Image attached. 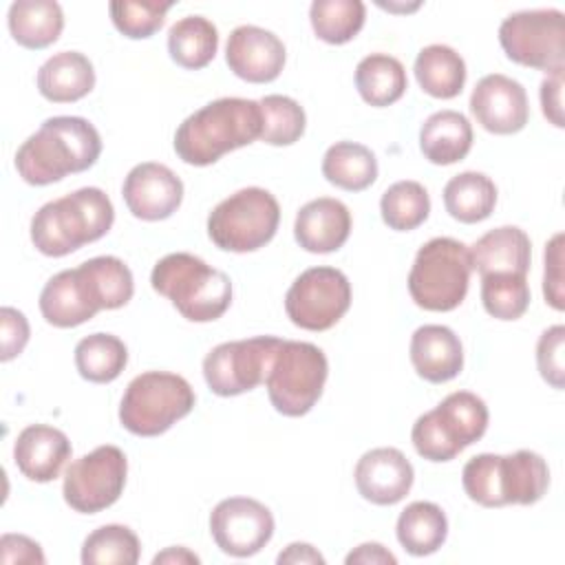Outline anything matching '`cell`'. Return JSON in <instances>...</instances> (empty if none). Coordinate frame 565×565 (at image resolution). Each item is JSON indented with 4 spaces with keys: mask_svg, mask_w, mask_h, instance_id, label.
<instances>
[{
    "mask_svg": "<svg viewBox=\"0 0 565 565\" xmlns=\"http://www.w3.org/2000/svg\"><path fill=\"white\" fill-rule=\"evenodd\" d=\"M121 196L132 216L141 221H163L183 201V181L163 163H137L124 179Z\"/></svg>",
    "mask_w": 565,
    "mask_h": 565,
    "instance_id": "ac0fdd59",
    "label": "cell"
},
{
    "mask_svg": "<svg viewBox=\"0 0 565 565\" xmlns=\"http://www.w3.org/2000/svg\"><path fill=\"white\" fill-rule=\"evenodd\" d=\"M102 154V137L84 117L57 115L22 141L15 152V170L31 185H49L66 174L84 172Z\"/></svg>",
    "mask_w": 565,
    "mask_h": 565,
    "instance_id": "7a4b0ae2",
    "label": "cell"
},
{
    "mask_svg": "<svg viewBox=\"0 0 565 565\" xmlns=\"http://www.w3.org/2000/svg\"><path fill=\"white\" fill-rule=\"evenodd\" d=\"M115 221V207L99 188H79L44 203L31 218V241L44 256H66L99 241Z\"/></svg>",
    "mask_w": 565,
    "mask_h": 565,
    "instance_id": "277c9868",
    "label": "cell"
},
{
    "mask_svg": "<svg viewBox=\"0 0 565 565\" xmlns=\"http://www.w3.org/2000/svg\"><path fill=\"white\" fill-rule=\"evenodd\" d=\"M358 492L375 505L399 503L415 479L413 466L397 448L384 446L366 450L353 470Z\"/></svg>",
    "mask_w": 565,
    "mask_h": 565,
    "instance_id": "ffe728a7",
    "label": "cell"
},
{
    "mask_svg": "<svg viewBox=\"0 0 565 565\" xmlns=\"http://www.w3.org/2000/svg\"><path fill=\"white\" fill-rule=\"evenodd\" d=\"M472 148V126L457 110H437L419 128V150L435 166L461 161Z\"/></svg>",
    "mask_w": 565,
    "mask_h": 565,
    "instance_id": "484cf974",
    "label": "cell"
},
{
    "mask_svg": "<svg viewBox=\"0 0 565 565\" xmlns=\"http://www.w3.org/2000/svg\"><path fill=\"white\" fill-rule=\"evenodd\" d=\"M355 88L366 104L375 108L391 106L408 88L406 71L397 57L371 53L355 66Z\"/></svg>",
    "mask_w": 565,
    "mask_h": 565,
    "instance_id": "4dcf8cb0",
    "label": "cell"
},
{
    "mask_svg": "<svg viewBox=\"0 0 565 565\" xmlns=\"http://www.w3.org/2000/svg\"><path fill=\"white\" fill-rule=\"evenodd\" d=\"M503 53L530 68L561 71L565 66V18L558 9L510 13L499 26Z\"/></svg>",
    "mask_w": 565,
    "mask_h": 565,
    "instance_id": "7c38bea8",
    "label": "cell"
},
{
    "mask_svg": "<svg viewBox=\"0 0 565 565\" xmlns=\"http://www.w3.org/2000/svg\"><path fill=\"white\" fill-rule=\"evenodd\" d=\"M152 563L154 565H159V563H170V565H179V563H201V558L194 554V552H190L188 547H181V545H177V547H168V550H163V552H159L154 558H152Z\"/></svg>",
    "mask_w": 565,
    "mask_h": 565,
    "instance_id": "c3c4849f",
    "label": "cell"
},
{
    "mask_svg": "<svg viewBox=\"0 0 565 565\" xmlns=\"http://www.w3.org/2000/svg\"><path fill=\"white\" fill-rule=\"evenodd\" d=\"M327 375L329 362L320 347L280 340L265 377L271 406L287 417L307 415L320 399Z\"/></svg>",
    "mask_w": 565,
    "mask_h": 565,
    "instance_id": "30bf717a",
    "label": "cell"
},
{
    "mask_svg": "<svg viewBox=\"0 0 565 565\" xmlns=\"http://www.w3.org/2000/svg\"><path fill=\"white\" fill-rule=\"evenodd\" d=\"M543 296L550 307L563 311V234H554L545 245V271H543Z\"/></svg>",
    "mask_w": 565,
    "mask_h": 565,
    "instance_id": "b9f144b4",
    "label": "cell"
},
{
    "mask_svg": "<svg viewBox=\"0 0 565 565\" xmlns=\"http://www.w3.org/2000/svg\"><path fill=\"white\" fill-rule=\"evenodd\" d=\"M95 86V68L79 51H60L38 71V90L53 104H68L86 97Z\"/></svg>",
    "mask_w": 565,
    "mask_h": 565,
    "instance_id": "d4e9b609",
    "label": "cell"
},
{
    "mask_svg": "<svg viewBox=\"0 0 565 565\" xmlns=\"http://www.w3.org/2000/svg\"><path fill=\"white\" fill-rule=\"evenodd\" d=\"M276 563H313V565H324V556L309 543H289L276 558Z\"/></svg>",
    "mask_w": 565,
    "mask_h": 565,
    "instance_id": "7dc6e473",
    "label": "cell"
},
{
    "mask_svg": "<svg viewBox=\"0 0 565 565\" xmlns=\"http://www.w3.org/2000/svg\"><path fill=\"white\" fill-rule=\"evenodd\" d=\"M263 115L260 139L269 146H291L296 143L307 126L302 106L287 95H265L258 99Z\"/></svg>",
    "mask_w": 565,
    "mask_h": 565,
    "instance_id": "74e56055",
    "label": "cell"
},
{
    "mask_svg": "<svg viewBox=\"0 0 565 565\" xmlns=\"http://www.w3.org/2000/svg\"><path fill=\"white\" fill-rule=\"evenodd\" d=\"M280 223V205L265 188H243L223 199L207 216L210 241L225 252H256L267 245Z\"/></svg>",
    "mask_w": 565,
    "mask_h": 565,
    "instance_id": "8fae6325",
    "label": "cell"
},
{
    "mask_svg": "<svg viewBox=\"0 0 565 565\" xmlns=\"http://www.w3.org/2000/svg\"><path fill=\"white\" fill-rule=\"evenodd\" d=\"M468 245L450 236H437L424 243L408 271V294L426 311L457 309L470 285Z\"/></svg>",
    "mask_w": 565,
    "mask_h": 565,
    "instance_id": "ba28073f",
    "label": "cell"
},
{
    "mask_svg": "<svg viewBox=\"0 0 565 565\" xmlns=\"http://www.w3.org/2000/svg\"><path fill=\"white\" fill-rule=\"evenodd\" d=\"M366 18V7L360 0H313L309 20L313 33L327 44H344L353 40Z\"/></svg>",
    "mask_w": 565,
    "mask_h": 565,
    "instance_id": "e575fe53",
    "label": "cell"
},
{
    "mask_svg": "<svg viewBox=\"0 0 565 565\" xmlns=\"http://www.w3.org/2000/svg\"><path fill=\"white\" fill-rule=\"evenodd\" d=\"M0 563L15 565V563H46V556L38 541L24 534H2L0 539Z\"/></svg>",
    "mask_w": 565,
    "mask_h": 565,
    "instance_id": "ee69618b",
    "label": "cell"
},
{
    "mask_svg": "<svg viewBox=\"0 0 565 565\" xmlns=\"http://www.w3.org/2000/svg\"><path fill=\"white\" fill-rule=\"evenodd\" d=\"M411 362L419 377L433 384L457 377L463 369V347L457 333L444 324H422L411 335Z\"/></svg>",
    "mask_w": 565,
    "mask_h": 565,
    "instance_id": "603a6c76",
    "label": "cell"
},
{
    "mask_svg": "<svg viewBox=\"0 0 565 565\" xmlns=\"http://www.w3.org/2000/svg\"><path fill=\"white\" fill-rule=\"evenodd\" d=\"M210 534L223 554L245 558L258 554L274 536V516L252 497H230L214 505Z\"/></svg>",
    "mask_w": 565,
    "mask_h": 565,
    "instance_id": "2e32d148",
    "label": "cell"
},
{
    "mask_svg": "<svg viewBox=\"0 0 565 565\" xmlns=\"http://www.w3.org/2000/svg\"><path fill=\"white\" fill-rule=\"evenodd\" d=\"M347 565H355V563H362V565H395L397 563V556L393 552H388L382 543H362L358 545L353 552L347 554L344 558Z\"/></svg>",
    "mask_w": 565,
    "mask_h": 565,
    "instance_id": "bcb514c9",
    "label": "cell"
},
{
    "mask_svg": "<svg viewBox=\"0 0 565 565\" xmlns=\"http://www.w3.org/2000/svg\"><path fill=\"white\" fill-rule=\"evenodd\" d=\"M488 428V406L470 391L446 395L433 411L419 415L411 441L428 461H450L463 448L479 441Z\"/></svg>",
    "mask_w": 565,
    "mask_h": 565,
    "instance_id": "52a82bcc",
    "label": "cell"
},
{
    "mask_svg": "<svg viewBox=\"0 0 565 565\" xmlns=\"http://www.w3.org/2000/svg\"><path fill=\"white\" fill-rule=\"evenodd\" d=\"M280 344L276 335H256L214 347L203 360V377L214 395L234 397L265 384L271 358Z\"/></svg>",
    "mask_w": 565,
    "mask_h": 565,
    "instance_id": "9a60e30c",
    "label": "cell"
},
{
    "mask_svg": "<svg viewBox=\"0 0 565 565\" xmlns=\"http://www.w3.org/2000/svg\"><path fill=\"white\" fill-rule=\"evenodd\" d=\"M470 113L483 130L492 135H514L525 128L530 117L527 93L521 82L490 73L475 84Z\"/></svg>",
    "mask_w": 565,
    "mask_h": 565,
    "instance_id": "e0dca14e",
    "label": "cell"
},
{
    "mask_svg": "<svg viewBox=\"0 0 565 565\" xmlns=\"http://www.w3.org/2000/svg\"><path fill=\"white\" fill-rule=\"evenodd\" d=\"M218 49V31L203 15H185L168 31V53L172 62L196 71L207 66Z\"/></svg>",
    "mask_w": 565,
    "mask_h": 565,
    "instance_id": "d6a6232c",
    "label": "cell"
},
{
    "mask_svg": "<svg viewBox=\"0 0 565 565\" xmlns=\"http://www.w3.org/2000/svg\"><path fill=\"white\" fill-rule=\"evenodd\" d=\"M446 212L459 223H479L497 205V185L483 172H459L444 185Z\"/></svg>",
    "mask_w": 565,
    "mask_h": 565,
    "instance_id": "f546056e",
    "label": "cell"
},
{
    "mask_svg": "<svg viewBox=\"0 0 565 565\" xmlns=\"http://www.w3.org/2000/svg\"><path fill=\"white\" fill-rule=\"evenodd\" d=\"M128 461L121 448L106 444L75 459L64 472V501L82 514L110 508L124 492Z\"/></svg>",
    "mask_w": 565,
    "mask_h": 565,
    "instance_id": "4fadbf2b",
    "label": "cell"
},
{
    "mask_svg": "<svg viewBox=\"0 0 565 565\" xmlns=\"http://www.w3.org/2000/svg\"><path fill=\"white\" fill-rule=\"evenodd\" d=\"M563 344H565V327L554 324L545 329L536 342V366L541 377L554 386H565V364H563Z\"/></svg>",
    "mask_w": 565,
    "mask_h": 565,
    "instance_id": "60d3db41",
    "label": "cell"
},
{
    "mask_svg": "<svg viewBox=\"0 0 565 565\" xmlns=\"http://www.w3.org/2000/svg\"><path fill=\"white\" fill-rule=\"evenodd\" d=\"M351 234L349 207L331 196L305 203L294 223L296 243L311 254H329L340 249Z\"/></svg>",
    "mask_w": 565,
    "mask_h": 565,
    "instance_id": "44dd1931",
    "label": "cell"
},
{
    "mask_svg": "<svg viewBox=\"0 0 565 565\" xmlns=\"http://www.w3.org/2000/svg\"><path fill=\"white\" fill-rule=\"evenodd\" d=\"M174 2H132V0H113L108 4L110 20L115 29L130 40H146L163 26L166 13Z\"/></svg>",
    "mask_w": 565,
    "mask_h": 565,
    "instance_id": "ab89813d",
    "label": "cell"
},
{
    "mask_svg": "<svg viewBox=\"0 0 565 565\" xmlns=\"http://www.w3.org/2000/svg\"><path fill=\"white\" fill-rule=\"evenodd\" d=\"M382 221L395 232L419 227L430 214V196L417 181H397L388 185L380 199Z\"/></svg>",
    "mask_w": 565,
    "mask_h": 565,
    "instance_id": "d590c367",
    "label": "cell"
},
{
    "mask_svg": "<svg viewBox=\"0 0 565 565\" xmlns=\"http://www.w3.org/2000/svg\"><path fill=\"white\" fill-rule=\"evenodd\" d=\"M322 177L340 190L360 192L377 179V159L362 143L338 141L322 157Z\"/></svg>",
    "mask_w": 565,
    "mask_h": 565,
    "instance_id": "1f68e13d",
    "label": "cell"
},
{
    "mask_svg": "<svg viewBox=\"0 0 565 565\" xmlns=\"http://www.w3.org/2000/svg\"><path fill=\"white\" fill-rule=\"evenodd\" d=\"M7 22L20 46L38 51L51 46L60 38L64 13L53 0H18L9 7Z\"/></svg>",
    "mask_w": 565,
    "mask_h": 565,
    "instance_id": "4316f807",
    "label": "cell"
},
{
    "mask_svg": "<svg viewBox=\"0 0 565 565\" xmlns=\"http://www.w3.org/2000/svg\"><path fill=\"white\" fill-rule=\"evenodd\" d=\"M483 309L497 320H516L530 307V285L521 274H492L481 278Z\"/></svg>",
    "mask_w": 565,
    "mask_h": 565,
    "instance_id": "f35d334b",
    "label": "cell"
},
{
    "mask_svg": "<svg viewBox=\"0 0 565 565\" xmlns=\"http://www.w3.org/2000/svg\"><path fill=\"white\" fill-rule=\"evenodd\" d=\"M285 57L282 40L263 26L241 24L227 38L225 62L230 71L245 82H274L282 73Z\"/></svg>",
    "mask_w": 565,
    "mask_h": 565,
    "instance_id": "d6986e66",
    "label": "cell"
},
{
    "mask_svg": "<svg viewBox=\"0 0 565 565\" xmlns=\"http://www.w3.org/2000/svg\"><path fill=\"white\" fill-rule=\"evenodd\" d=\"M260 130L258 102L221 97L183 119L174 132V152L190 166H210L223 154L260 139Z\"/></svg>",
    "mask_w": 565,
    "mask_h": 565,
    "instance_id": "3957f363",
    "label": "cell"
},
{
    "mask_svg": "<svg viewBox=\"0 0 565 565\" xmlns=\"http://www.w3.org/2000/svg\"><path fill=\"white\" fill-rule=\"evenodd\" d=\"M141 545L137 534L119 523H108L93 530L82 545L84 565H135Z\"/></svg>",
    "mask_w": 565,
    "mask_h": 565,
    "instance_id": "8d00e7d4",
    "label": "cell"
},
{
    "mask_svg": "<svg viewBox=\"0 0 565 565\" xmlns=\"http://www.w3.org/2000/svg\"><path fill=\"white\" fill-rule=\"evenodd\" d=\"M0 324H2V362L13 360L20 355L29 342V322L22 311L13 307L0 309Z\"/></svg>",
    "mask_w": 565,
    "mask_h": 565,
    "instance_id": "7bdbcfd3",
    "label": "cell"
},
{
    "mask_svg": "<svg viewBox=\"0 0 565 565\" xmlns=\"http://www.w3.org/2000/svg\"><path fill=\"white\" fill-rule=\"evenodd\" d=\"M461 486L483 508L532 505L547 492L550 468L534 450H516L512 455L481 452L466 461Z\"/></svg>",
    "mask_w": 565,
    "mask_h": 565,
    "instance_id": "5b68a950",
    "label": "cell"
},
{
    "mask_svg": "<svg viewBox=\"0 0 565 565\" xmlns=\"http://www.w3.org/2000/svg\"><path fill=\"white\" fill-rule=\"evenodd\" d=\"M190 382L168 371H146L130 380L119 404L121 426L139 437H157L194 408Z\"/></svg>",
    "mask_w": 565,
    "mask_h": 565,
    "instance_id": "9c48e42d",
    "label": "cell"
},
{
    "mask_svg": "<svg viewBox=\"0 0 565 565\" xmlns=\"http://www.w3.org/2000/svg\"><path fill=\"white\" fill-rule=\"evenodd\" d=\"M128 364L126 344L113 333H90L75 347L77 373L95 384L113 382Z\"/></svg>",
    "mask_w": 565,
    "mask_h": 565,
    "instance_id": "836d02e7",
    "label": "cell"
},
{
    "mask_svg": "<svg viewBox=\"0 0 565 565\" xmlns=\"http://www.w3.org/2000/svg\"><path fill=\"white\" fill-rule=\"evenodd\" d=\"M399 545L413 556H428L437 552L448 536V519L433 501L408 503L395 525Z\"/></svg>",
    "mask_w": 565,
    "mask_h": 565,
    "instance_id": "f1b7e54d",
    "label": "cell"
},
{
    "mask_svg": "<svg viewBox=\"0 0 565 565\" xmlns=\"http://www.w3.org/2000/svg\"><path fill=\"white\" fill-rule=\"evenodd\" d=\"M71 457L68 437L46 424H31L20 430L13 444V461L18 470L38 483L53 481Z\"/></svg>",
    "mask_w": 565,
    "mask_h": 565,
    "instance_id": "7402d4cb",
    "label": "cell"
},
{
    "mask_svg": "<svg viewBox=\"0 0 565 565\" xmlns=\"http://www.w3.org/2000/svg\"><path fill=\"white\" fill-rule=\"evenodd\" d=\"M351 307V282L335 267H309L287 289V318L307 331H327Z\"/></svg>",
    "mask_w": 565,
    "mask_h": 565,
    "instance_id": "5bb4252c",
    "label": "cell"
},
{
    "mask_svg": "<svg viewBox=\"0 0 565 565\" xmlns=\"http://www.w3.org/2000/svg\"><path fill=\"white\" fill-rule=\"evenodd\" d=\"M135 294L128 265L117 256H95L46 280L40 294L42 318L60 329L88 322L102 309H119Z\"/></svg>",
    "mask_w": 565,
    "mask_h": 565,
    "instance_id": "6da1fadb",
    "label": "cell"
},
{
    "mask_svg": "<svg viewBox=\"0 0 565 565\" xmlns=\"http://www.w3.org/2000/svg\"><path fill=\"white\" fill-rule=\"evenodd\" d=\"M541 108L543 115L550 124H554L556 128L565 126L563 119V68L561 71H552L545 75V79L541 82Z\"/></svg>",
    "mask_w": 565,
    "mask_h": 565,
    "instance_id": "f6af8a7d",
    "label": "cell"
},
{
    "mask_svg": "<svg viewBox=\"0 0 565 565\" xmlns=\"http://www.w3.org/2000/svg\"><path fill=\"white\" fill-rule=\"evenodd\" d=\"M150 285L190 322H212L232 305L230 276L188 252L163 256L152 267Z\"/></svg>",
    "mask_w": 565,
    "mask_h": 565,
    "instance_id": "8992f818",
    "label": "cell"
},
{
    "mask_svg": "<svg viewBox=\"0 0 565 565\" xmlns=\"http://www.w3.org/2000/svg\"><path fill=\"white\" fill-rule=\"evenodd\" d=\"M415 79L424 93L437 99H452L463 90L466 62L448 44H428L415 57Z\"/></svg>",
    "mask_w": 565,
    "mask_h": 565,
    "instance_id": "83f0119b",
    "label": "cell"
},
{
    "mask_svg": "<svg viewBox=\"0 0 565 565\" xmlns=\"http://www.w3.org/2000/svg\"><path fill=\"white\" fill-rule=\"evenodd\" d=\"M470 265L479 276L521 274L527 276L532 260L530 236L516 225H501L486 232L470 247Z\"/></svg>",
    "mask_w": 565,
    "mask_h": 565,
    "instance_id": "cb8c5ba5",
    "label": "cell"
}]
</instances>
